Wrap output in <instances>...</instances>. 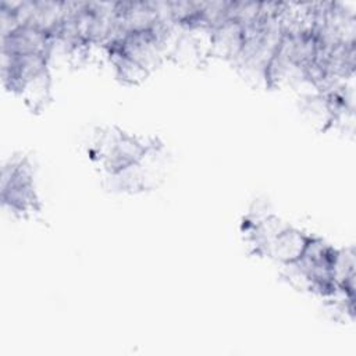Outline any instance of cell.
<instances>
[{
    "label": "cell",
    "mask_w": 356,
    "mask_h": 356,
    "mask_svg": "<svg viewBox=\"0 0 356 356\" xmlns=\"http://www.w3.org/2000/svg\"><path fill=\"white\" fill-rule=\"evenodd\" d=\"M89 157L110 189L143 192L156 186L163 145L115 127L100 128L89 146Z\"/></svg>",
    "instance_id": "obj_1"
},
{
    "label": "cell",
    "mask_w": 356,
    "mask_h": 356,
    "mask_svg": "<svg viewBox=\"0 0 356 356\" xmlns=\"http://www.w3.org/2000/svg\"><path fill=\"white\" fill-rule=\"evenodd\" d=\"M1 204L4 210L19 218H29L40 213L42 203L33 167L28 157H13L3 165Z\"/></svg>",
    "instance_id": "obj_2"
}]
</instances>
